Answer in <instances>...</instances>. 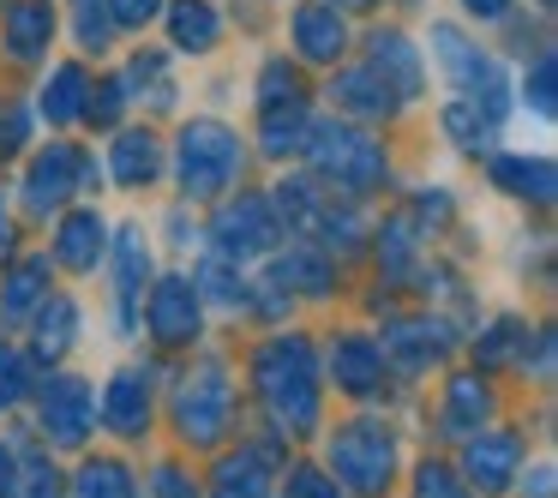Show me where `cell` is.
Segmentation results:
<instances>
[{"label":"cell","mask_w":558,"mask_h":498,"mask_svg":"<svg viewBox=\"0 0 558 498\" xmlns=\"http://www.w3.org/2000/svg\"><path fill=\"white\" fill-rule=\"evenodd\" d=\"M270 474H265V450H241L217 469V498H265Z\"/></svg>","instance_id":"obj_26"},{"label":"cell","mask_w":558,"mask_h":498,"mask_svg":"<svg viewBox=\"0 0 558 498\" xmlns=\"http://www.w3.org/2000/svg\"><path fill=\"white\" fill-rule=\"evenodd\" d=\"M337 102L354 109V114H366V121H378V114L397 109V90H390L378 73H342L337 78Z\"/></svg>","instance_id":"obj_24"},{"label":"cell","mask_w":558,"mask_h":498,"mask_svg":"<svg viewBox=\"0 0 558 498\" xmlns=\"http://www.w3.org/2000/svg\"><path fill=\"white\" fill-rule=\"evenodd\" d=\"M493 409V397H486V385L481 378H457V385H450V397H445V421L457 426V433H481V414Z\"/></svg>","instance_id":"obj_31"},{"label":"cell","mask_w":558,"mask_h":498,"mask_svg":"<svg viewBox=\"0 0 558 498\" xmlns=\"http://www.w3.org/2000/svg\"><path fill=\"white\" fill-rule=\"evenodd\" d=\"M253 378H258L265 409L277 414L289 433H313V426H318V366H313L306 337L265 342V349H258V361H253Z\"/></svg>","instance_id":"obj_1"},{"label":"cell","mask_w":558,"mask_h":498,"mask_svg":"<svg viewBox=\"0 0 558 498\" xmlns=\"http://www.w3.org/2000/svg\"><path fill=\"white\" fill-rule=\"evenodd\" d=\"M337 7H373V0H337Z\"/></svg>","instance_id":"obj_49"},{"label":"cell","mask_w":558,"mask_h":498,"mask_svg":"<svg viewBox=\"0 0 558 498\" xmlns=\"http://www.w3.org/2000/svg\"><path fill=\"white\" fill-rule=\"evenodd\" d=\"M462 7H469L474 19H498V13L510 7V0H462Z\"/></svg>","instance_id":"obj_47"},{"label":"cell","mask_w":558,"mask_h":498,"mask_svg":"<svg viewBox=\"0 0 558 498\" xmlns=\"http://www.w3.org/2000/svg\"><path fill=\"white\" fill-rule=\"evenodd\" d=\"M73 337H78V306L66 301V294H54L37 313V354L43 361H61V354L73 349Z\"/></svg>","instance_id":"obj_25"},{"label":"cell","mask_w":558,"mask_h":498,"mask_svg":"<svg viewBox=\"0 0 558 498\" xmlns=\"http://www.w3.org/2000/svg\"><path fill=\"white\" fill-rule=\"evenodd\" d=\"M109 229H102L97 210H73V217H61V234H54V258H61L66 270H97V258L109 253Z\"/></svg>","instance_id":"obj_17"},{"label":"cell","mask_w":558,"mask_h":498,"mask_svg":"<svg viewBox=\"0 0 558 498\" xmlns=\"http://www.w3.org/2000/svg\"><path fill=\"white\" fill-rule=\"evenodd\" d=\"M102 421L114 426L121 438H138L150 426V378L145 373H114L109 378V390H102Z\"/></svg>","instance_id":"obj_11"},{"label":"cell","mask_w":558,"mask_h":498,"mask_svg":"<svg viewBox=\"0 0 558 498\" xmlns=\"http://www.w3.org/2000/svg\"><path fill=\"white\" fill-rule=\"evenodd\" d=\"M25 133H31V114L13 109V102H0V157L25 150Z\"/></svg>","instance_id":"obj_41"},{"label":"cell","mask_w":558,"mask_h":498,"mask_svg":"<svg viewBox=\"0 0 558 498\" xmlns=\"http://www.w3.org/2000/svg\"><path fill=\"white\" fill-rule=\"evenodd\" d=\"M157 498H198V486L186 481L174 462H162V469H157Z\"/></svg>","instance_id":"obj_44"},{"label":"cell","mask_w":558,"mask_h":498,"mask_svg":"<svg viewBox=\"0 0 558 498\" xmlns=\"http://www.w3.org/2000/svg\"><path fill=\"white\" fill-rule=\"evenodd\" d=\"M109 7H114V25H145V19H157V7H162V0H109Z\"/></svg>","instance_id":"obj_45"},{"label":"cell","mask_w":558,"mask_h":498,"mask_svg":"<svg viewBox=\"0 0 558 498\" xmlns=\"http://www.w3.org/2000/svg\"><path fill=\"white\" fill-rule=\"evenodd\" d=\"M258 102H265V109H282V102H306V97H301V78H294L282 61H270L265 78H258Z\"/></svg>","instance_id":"obj_34"},{"label":"cell","mask_w":558,"mask_h":498,"mask_svg":"<svg viewBox=\"0 0 558 498\" xmlns=\"http://www.w3.org/2000/svg\"><path fill=\"white\" fill-rule=\"evenodd\" d=\"M433 49H438V66H445L450 78L462 85V97L486 102V109L505 121V73H498V61L486 49H474L469 37H462L457 25H438L433 31Z\"/></svg>","instance_id":"obj_6"},{"label":"cell","mask_w":558,"mask_h":498,"mask_svg":"<svg viewBox=\"0 0 558 498\" xmlns=\"http://www.w3.org/2000/svg\"><path fill=\"white\" fill-rule=\"evenodd\" d=\"M301 145H306V102L265 109V150H270V157H294Z\"/></svg>","instance_id":"obj_30"},{"label":"cell","mask_w":558,"mask_h":498,"mask_svg":"<svg viewBox=\"0 0 558 498\" xmlns=\"http://www.w3.org/2000/svg\"><path fill=\"white\" fill-rule=\"evenodd\" d=\"M445 349H450L445 325H433V318H402V325L385 330V349L378 354H390V361H402L409 373H421V366H433Z\"/></svg>","instance_id":"obj_14"},{"label":"cell","mask_w":558,"mask_h":498,"mask_svg":"<svg viewBox=\"0 0 558 498\" xmlns=\"http://www.w3.org/2000/svg\"><path fill=\"white\" fill-rule=\"evenodd\" d=\"M78 150L73 145H49L37 162H31L25 174V205L37 210V217H49V210H61L66 198H78Z\"/></svg>","instance_id":"obj_10"},{"label":"cell","mask_w":558,"mask_h":498,"mask_svg":"<svg viewBox=\"0 0 558 498\" xmlns=\"http://www.w3.org/2000/svg\"><path fill=\"white\" fill-rule=\"evenodd\" d=\"M7 258H13V222L0 217V265H7Z\"/></svg>","instance_id":"obj_48"},{"label":"cell","mask_w":558,"mask_h":498,"mask_svg":"<svg viewBox=\"0 0 558 498\" xmlns=\"http://www.w3.org/2000/svg\"><path fill=\"white\" fill-rule=\"evenodd\" d=\"M43 289H49V258H25V265H13V277H7V301H0V313L7 318H25L31 306L43 301Z\"/></svg>","instance_id":"obj_28"},{"label":"cell","mask_w":558,"mask_h":498,"mask_svg":"<svg viewBox=\"0 0 558 498\" xmlns=\"http://www.w3.org/2000/svg\"><path fill=\"white\" fill-rule=\"evenodd\" d=\"M330 373H337V390H349V397H373V390L385 385V354H378V342H366V337H337V349H330Z\"/></svg>","instance_id":"obj_12"},{"label":"cell","mask_w":558,"mask_h":498,"mask_svg":"<svg viewBox=\"0 0 558 498\" xmlns=\"http://www.w3.org/2000/svg\"><path fill=\"white\" fill-rule=\"evenodd\" d=\"M301 150H313L318 174H325L330 186H342V193H373V186L385 181V150L366 133H354V126H337V121L313 126Z\"/></svg>","instance_id":"obj_3"},{"label":"cell","mask_w":558,"mask_h":498,"mask_svg":"<svg viewBox=\"0 0 558 498\" xmlns=\"http://www.w3.org/2000/svg\"><path fill=\"white\" fill-rule=\"evenodd\" d=\"M522 102H529L534 114H553V54H541L534 73L522 78Z\"/></svg>","instance_id":"obj_39"},{"label":"cell","mask_w":558,"mask_h":498,"mask_svg":"<svg viewBox=\"0 0 558 498\" xmlns=\"http://www.w3.org/2000/svg\"><path fill=\"white\" fill-rule=\"evenodd\" d=\"M169 31H174L181 49H210V42L222 37V19H217V7H205V0H174Z\"/></svg>","instance_id":"obj_27"},{"label":"cell","mask_w":558,"mask_h":498,"mask_svg":"<svg viewBox=\"0 0 558 498\" xmlns=\"http://www.w3.org/2000/svg\"><path fill=\"white\" fill-rule=\"evenodd\" d=\"M210 241H217L222 258H258L277 246V217H270L265 198H241V205H222L217 222H210Z\"/></svg>","instance_id":"obj_7"},{"label":"cell","mask_w":558,"mask_h":498,"mask_svg":"<svg viewBox=\"0 0 558 498\" xmlns=\"http://www.w3.org/2000/svg\"><path fill=\"white\" fill-rule=\"evenodd\" d=\"M114 277H121V325H133L138 289H145V277H150L145 229H121V246H114Z\"/></svg>","instance_id":"obj_19"},{"label":"cell","mask_w":558,"mask_h":498,"mask_svg":"<svg viewBox=\"0 0 558 498\" xmlns=\"http://www.w3.org/2000/svg\"><path fill=\"white\" fill-rule=\"evenodd\" d=\"M49 37H54V7L49 0H19V7H7V54H13V61L49 54Z\"/></svg>","instance_id":"obj_16"},{"label":"cell","mask_w":558,"mask_h":498,"mask_svg":"<svg viewBox=\"0 0 558 498\" xmlns=\"http://www.w3.org/2000/svg\"><path fill=\"white\" fill-rule=\"evenodd\" d=\"M522 337H529V330H522L517 318H498V325H486V337L474 342V354H481V366H505V361H517Z\"/></svg>","instance_id":"obj_33"},{"label":"cell","mask_w":558,"mask_h":498,"mask_svg":"<svg viewBox=\"0 0 558 498\" xmlns=\"http://www.w3.org/2000/svg\"><path fill=\"white\" fill-rule=\"evenodd\" d=\"M270 282L277 289H301V294H325L330 289V258L318 253V246H289V258H277L270 265Z\"/></svg>","instance_id":"obj_20"},{"label":"cell","mask_w":558,"mask_h":498,"mask_svg":"<svg viewBox=\"0 0 558 498\" xmlns=\"http://www.w3.org/2000/svg\"><path fill=\"white\" fill-rule=\"evenodd\" d=\"M229 366L222 361H198V373L181 385V397H174V421H181V433L193 438V445H217L222 426H229Z\"/></svg>","instance_id":"obj_5"},{"label":"cell","mask_w":558,"mask_h":498,"mask_svg":"<svg viewBox=\"0 0 558 498\" xmlns=\"http://www.w3.org/2000/svg\"><path fill=\"white\" fill-rule=\"evenodd\" d=\"M330 469H337V481L349 486V493L373 498V493H385L390 469H397V445H390L385 426L354 421V426H342V433L330 438Z\"/></svg>","instance_id":"obj_4"},{"label":"cell","mask_w":558,"mask_h":498,"mask_svg":"<svg viewBox=\"0 0 558 498\" xmlns=\"http://www.w3.org/2000/svg\"><path fill=\"white\" fill-rule=\"evenodd\" d=\"M78 498H138L133 493V474L121 469V462H85V474H78Z\"/></svg>","instance_id":"obj_32"},{"label":"cell","mask_w":558,"mask_h":498,"mask_svg":"<svg viewBox=\"0 0 558 498\" xmlns=\"http://www.w3.org/2000/svg\"><path fill=\"white\" fill-rule=\"evenodd\" d=\"M498 126H505V121H498L486 102H474V97H457V102L445 109V133L457 138L462 150H474V157H481V150L498 138Z\"/></svg>","instance_id":"obj_21"},{"label":"cell","mask_w":558,"mask_h":498,"mask_svg":"<svg viewBox=\"0 0 558 498\" xmlns=\"http://www.w3.org/2000/svg\"><path fill=\"white\" fill-rule=\"evenodd\" d=\"M25 390H31V366H25V354L0 342V409H13V402L25 397Z\"/></svg>","instance_id":"obj_35"},{"label":"cell","mask_w":558,"mask_h":498,"mask_svg":"<svg viewBox=\"0 0 558 498\" xmlns=\"http://www.w3.org/2000/svg\"><path fill=\"white\" fill-rule=\"evenodd\" d=\"M90 121H97V126H114V121H121V109H126V85H121V78H102V85L97 90H90Z\"/></svg>","instance_id":"obj_38"},{"label":"cell","mask_w":558,"mask_h":498,"mask_svg":"<svg viewBox=\"0 0 558 498\" xmlns=\"http://www.w3.org/2000/svg\"><path fill=\"white\" fill-rule=\"evenodd\" d=\"M145 325L162 349H186L198 337V282L186 277H162L145 301Z\"/></svg>","instance_id":"obj_8"},{"label":"cell","mask_w":558,"mask_h":498,"mask_svg":"<svg viewBox=\"0 0 558 498\" xmlns=\"http://www.w3.org/2000/svg\"><path fill=\"white\" fill-rule=\"evenodd\" d=\"M13 493H19V457L0 445V498H13Z\"/></svg>","instance_id":"obj_46"},{"label":"cell","mask_w":558,"mask_h":498,"mask_svg":"<svg viewBox=\"0 0 558 498\" xmlns=\"http://www.w3.org/2000/svg\"><path fill=\"white\" fill-rule=\"evenodd\" d=\"M414 498H469V486H462L445 462H426V469L414 474Z\"/></svg>","instance_id":"obj_37"},{"label":"cell","mask_w":558,"mask_h":498,"mask_svg":"<svg viewBox=\"0 0 558 498\" xmlns=\"http://www.w3.org/2000/svg\"><path fill=\"white\" fill-rule=\"evenodd\" d=\"M85 97H90V78L78 66H61V73L43 85V114L49 121H78L85 114Z\"/></svg>","instance_id":"obj_29"},{"label":"cell","mask_w":558,"mask_h":498,"mask_svg":"<svg viewBox=\"0 0 558 498\" xmlns=\"http://www.w3.org/2000/svg\"><path fill=\"white\" fill-rule=\"evenodd\" d=\"M517 462H522V445L510 433H474L469 438V474L481 481V493H505Z\"/></svg>","instance_id":"obj_15"},{"label":"cell","mask_w":558,"mask_h":498,"mask_svg":"<svg viewBox=\"0 0 558 498\" xmlns=\"http://www.w3.org/2000/svg\"><path fill=\"white\" fill-rule=\"evenodd\" d=\"M19 486H25V498H66V493H61V474H54L43 457H25V474H19Z\"/></svg>","instance_id":"obj_40"},{"label":"cell","mask_w":558,"mask_h":498,"mask_svg":"<svg viewBox=\"0 0 558 498\" xmlns=\"http://www.w3.org/2000/svg\"><path fill=\"white\" fill-rule=\"evenodd\" d=\"M373 73L378 78H397V97H414L421 90V54H414L409 37H397V31H385V37H373Z\"/></svg>","instance_id":"obj_23"},{"label":"cell","mask_w":558,"mask_h":498,"mask_svg":"<svg viewBox=\"0 0 558 498\" xmlns=\"http://www.w3.org/2000/svg\"><path fill=\"white\" fill-rule=\"evenodd\" d=\"M493 181L510 186L517 198H534V205H553V162L546 157H498Z\"/></svg>","instance_id":"obj_22"},{"label":"cell","mask_w":558,"mask_h":498,"mask_svg":"<svg viewBox=\"0 0 558 498\" xmlns=\"http://www.w3.org/2000/svg\"><path fill=\"white\" fill-rule=\"evenodd\" d=\"M289 37H294V54H306V61H337L342 54V13L325 7V0H306L301 13H294Z\"/></svg>","instance_id":"obj_13"},{"label":"cell","mask_w":558,"mask_h":498,"mask_svg":"<svg viewBox=\"0 0 558 498\" xmlns=\"http://www.w3.org/2000/svg\"><path fill=\"white\" fill-rule=\"evenodd\" d=\"M90 421H97V397H90V385H78V378H54V385L43 390V433H49L54 445H85Z\"/></svg>","instance_id":"obj_9"},{"label":"cell","mask_w":558,"mask_h":498,"mask_svg":"<svg viewBox=\"0 0 558 498\" xmlns=\"http://www.w3.org/2000/svg\"><path fill=\"white\" fill-rule=\"evenodd\" d=\"M241 174V138L222 121H193L181 133V193L186 198H222Z\"/></svg>","instance_id":"obj_2"},{"label":"cell","mask_w":558,"mask_h":498,"mask_svg":"<svg viewBox=\"0 0 558 498\" xmlns=\"http://www.w3.org/2000/svg\"><path fill=\"white\" fill-rule=\"evenodd\" d=\"M289 498H337V486H330L318 469H294L289 474Z\"/></svg>","instance_id":"obj_43"},{"label":"cell","mask_w":558,"mask_h":498,"mask_svg":"<svg viewBox=\"0 0 558 498\" xmlns=\"http://www.w3.org/2000/svg\"><path fill=\"white\" fill-rule=\"evenodd\" d=\"M109 37V13H102V0H78V42L85 49H102Z\"/></svg>","instance_id":"obj_42"},{"label":"cell","mask_w":558,"mask_h":498,"mask_svg":"<svg viewBox=\"0 0 558 498\" xmlns=\"http://www.w3.org/2000/svg\"><path fill=\"white\" fill-rule=\"evenodd\" d=\"M109 169H114V181H121V186H150V181H157V169H162L157 138H150V133H121V138H114V150H109Z\"/></svg>","instance_id":"obj_18"},{"label":"cell","mask_w":558,"mask_h":498,"mask_svg":"<svg viewBox=\"0 0 558 498\" xmlns=\"http://www.w3.org/2000/svg\"><path fill=\"white\" fill-rule=\"evenodd\" d=\"M198 282H205V289H210V301H222V306H241V301H246V282L234 277V270L222 265V258H210V265L198 270Z\"/></svg>","instance_id":"obj_36"},{"label":"cell","mask_w":558,"mask_h":498,"mask_svg":"<svg viewBox=\"0 0 558 498\" xmlns=\"http://www.w3.org/2000/svg\"><path fill=\"white\" fill-rule=\"evenodd\" d=\"M541 7H553V0H541Z\"/></svg>","instance_id":"obj_50"}]
</instances>
